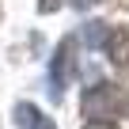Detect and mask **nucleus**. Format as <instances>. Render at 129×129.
Instances as JSON below:
<instances>
[{
	"label": "nucleus",
	"instance_id": "nucleus-1",
	"mask_svg": "<svg viewBox=\"0 0 129 129\" xmlns=\"http://www.w3.org/2000/svg\"><path fill=\"white\" fill-rule=\"evenodd\" d=\"M129 110V91L118 84H95L84 91V118L87 121H114Z\"/></svg>",
	"mask_w": 129,
	"mask_h": 129
},
{
	"label": "nucleus",
	"instance_id": "nucleus-2",
	"mask_svg": "<svg viewBox=\"0 0 129 129\" xmlns=\"http://www.w3.org/2000/svg\"><path fill=\"white\" fill-rule=\"evenodd\" d=\"M72 76H76V38H64L57 46V53H53V84L61 87Z\"/></svg>",
	"mask_w": 129,
	"mask_h": 129
},
{
	"label": "nucleus",
	"instance_id": "nucleus-3",
	"mask_svg": "<svg viewBox=\"0 0 129 129\" xmlns=\"http://www.w3.org/2000/svg\"><path fill=\"white\" fill-rule=\"evenodd\" d=\"M103 49H106V57L118 64L121 72H129V27H110Z\"/></svg>",
	"mask_w": 129,
	"mask_h": 129
},
{
	"label": "nucleus",
	"instance_id": "nucleus-4",
	"mask_svg": "<svg viewBox=\"0 0 129 129\" xmlns=\"http://www.w3.org/2000/svg\"><path fill=\"white\" fill-rule=\"evenodd\" d=\"M15 121H19V129H57L53 125V118H46L38 106H30V103H19L15 106Z\"/></svg>",
	"mask_w": 129,
	"mask_h": 129
},
{
	"label": "nucleus",
	"instance_id": "nucleus-5",
	"mask_svg": "<svg viewBox=\"0 0 129 129\" xmlns=\"http://www.w3.org/2000/svg\"><path fill=\"white\" fill-rule=\"evenodd\" d=\"M61 8V0H38V12L42 15H49V12H57Z\"/></svg>",
	"mask_w": 129,
	"mask_h": 129
},
{
	"label": "nucleus",
	"instance_id": "nucleus-6",
	"mask_svg": "<svg viewBox=\"0 0 129 129\" xmlns=\"http://www.w3.org/2000/svg\"><path fill=\"white\" fill-rule=\"evenodd\" d=\"M84 129H118V121H87Z\"/></svg>",
	"mask_w": 129,
	"mask_h": 129
},
{
	"label": "nucleus",
	"instance_id": "nucleus-7",
	"mask_svg": "<svg viewBox=\"0 0 129 129\" xmlns=\"http://www.w3.org/2000/svg\"><path fill=\"white\" fill-rule=\"evenodd\" d=\"M72 4H76V8H87V4H91V0H72Z\"/></svg>",
	"mask_w": 129,
	"mask_h": 129
},
{
	"label": "nucleus",
	"instance_id": "nucleus-8",
	"mask_svg": "<svg viewBox=\"0 0 129 129\" xmlns=\"http://www.w3.org/2000/svg\"><path fill=\"white\" fill-rule=\"evenodd\" d=\"M114 4H118V8H129V0H114Z\"/></svg>",
	"mask_w": 129,
	"mask_h": 129
}]
</instances>
